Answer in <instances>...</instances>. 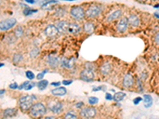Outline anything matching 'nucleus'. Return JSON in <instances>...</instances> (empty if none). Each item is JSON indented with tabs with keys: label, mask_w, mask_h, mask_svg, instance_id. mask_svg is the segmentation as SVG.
Instances as JSON below:
<instances>
[{
	"label": "nucleus",
	"mask_w": 159,
	"mask_h": 119,
	"mask_svg": "<svg viewBox=\"0 0 159 119\" xmlns=\"http://www.w3.org/2000/svg\"><path fill=\"white\" fill-rule=\"evenodd\" d=\"M58 33L59 31L57 26L53 25H49L45 29V34L47 37H49V38H53L55 36H57Z\"/></svg>",
	"instance_id": "nucleus-10"
},
{
	"label": "nucleus",
	"mask_w": 159,
	"mask_h": 119,
	"mask_svg": "<svg viewBox=\"0 0 159 119\" xmlns=\"http://www.w3.org/2000/svg\"><path fill=\"white\" fill-rule=\"evenodd\" d=\"M23 34H24V30H23V28L22 26H18L15 29V34L16 38H21L23 36Z\"/></svg>",
	"instance_id": "nucleus-26"
},
{
	"label": "nucleus",
	"mask_w": 159,
	"mask_h": 119,
	"mask_svg": "<svg viewBox=\"0 0 159 119\" xmlns=\"http://www.w3.org/2000/svg\"><path fill=\"white\" fill-rule=\"evenodd\" d=\"M111 70H112V65L108 62H106L103 64L102 66L100 67V72L103 75H108L111 73Z\"/></svg>",
	"instance_id": "nucleus-15"
},
{
	"label": "nucleus",
	"mask_w": 159,
	"mask_h": 119,
	"mask_svg": "<svg viewBox=\"0 0 159 119\" xmlns=\"http://www.w3.org/2000/svg\"><path fill=\"white\" fill-rule=\"evenodd\" d=\"M105 98L108 101L113 100V96L111 95V94H110V93H107H107L105 94Z\"/></svg>",
	"instance_id": "nucleus-38"
},
{
	"label": "nucleus",
	"mask_w": 159,
	"mask_h": 119,
	"mask_svg": "<svg viewBox=\"0 0 159 119\" xmlns=\"http://www.w3.org/2000/svg\"><path fill=\"white\" fill-rule=\"evenodd\" d=\"M102 12V7L100 5H91L85 11V16L88 18H96Z\"/></svg>",
	"instance_id": "nucleus-3"
},
{
	"label": "nucleus",
	"mask_w": 159,
	"mask_h": 119,
	"mask_svg": "<svg viewBox=\"0 0 159 119\" xmlns=\"http://www.w3.org/2000/svg\"><path fill=\"white\" fill-rule=\"evenodd\" d=\"M57 0H43L41 2V7L43 9H52L54 4H57Z\"/></svg>",
	"instance_id": "nucleus-19"
},
{
	"label": "nucleus",
	"mask_w": 159,
	"mask_h": 119,
	"mask_svg": "<svg viewBox=\"0 0 159 119\" xmlns=\"http://www.w3.org/2000/svg\"><path fill=\"white\" fill-rule=\"evenodd\" d=\"M101 90H103V86H101V87H98V88H95L92 89L93 91H101Z\"/></svg>",
	"instance_id": "nucleus-44"
},
{
	"label": "nucleus",
	"mask_w": 159,
	"mask_h": 119,
	"mask_svg": "<svg viewBox=\"0 0 159 119\" xmlns=\"http://www.w3.org/2000/svg\"><path fill=\"white\" fill-rule=\"evenodd\" d=\"M18 114V110L16 108H8L3 111V116L5 117H14Z\"/></svg>",
	"instance_id": "nucleus-20"
},
{
	"label": "nucleus",
	"mask_w": 159,
	"mask_h": 119,
	"mask_svg": "<svg viewBox=\"0 0 159 119\" xmlns=\"http://www.w3.org/2000/svg\"><path fill=\"white\" fill-rule=\"evenodd\" d=\"M29 111L31 116L34 117H41L44 116L46 113V107L42 102H37L35 104H33Z\"/></svg>",
	"instance_id": "nucleus-2"
},
{
	"label": "nucleus",
	"mask_w": 159,
	"mask_h": 119,
	"mask_svg": "<svg viewBox=\"0 0 159 119\" xmlns=\"http://www.w3.org/2000/svg\"><path fill=\"white\" fill-rule=\"evenodd\" d=\"M16 24H17V20L14 18L5 19L3 21H0V29L2 31H6L15 27Z\"/></svg>",
	"instance_id": "nucleus-5"
},
{
	"label": "nucleus",
	"mask_w": 159,
	"mask_h": 119,
	"mask_svg": "<svg viewBox=\"0 0 159 119\" xmlns=\"http://www.w3.org/2000/svg\"><path fill=\"white\" fill-rule=\"evenodd\" d=\"M85 68L90 70V71H94L96 70V65L94 63H91V62H88L85 64Z\"/></svg>",
	"instance_id": "nucleus-28"
},
{
	"label": "nucleus",
	"mask_w": 159,
	"mask_h": 119,
	"mask_svg": "<svg viewBox=\"0 0 159 119\" xmlns=\"http://www.w3.org/2000/svg\"><path fill=\"white\" fill-rule=\"evenodd\" d=\"M25 1L29 4H34L35 3V0H25Z\"/></svg>",
	"instance_id": "nucleus-46"
},
{
	"label": "nucleus",
	"mask_w": 159,
	"mask_h": 119,
	"mask_svg": "<svg viewBox=\"0 0 159 119\" xmlns=\"http://www.w3.org/2000/svg\"><path fill=\"white\" fill-rule=\"evenodd\" d=\"M99 102V98L96 97H89L88 98V103L90 105H96Z\"/></svg>",
	"instance_id": "nucleus-31"
},
{
	"label": "nucleus",
	"mask_w": 159,
	"mask_h": 119,
	"mask_svg": "<svg viewBox=\"0 0 159 119\" xmlns=\"http://www.w3.org/2000/svg\"><path fill=\"white\" fill-rule=\"evenodd\" d=\"M138 2H146L147 1V0H137Z\"/></svg>",
	"instance_id": "nucleus-48"
},
{
	"label": "nucleus",
	"mask_w": 159,
	"mask_h": 119,
	"mask_svg": "<svg viewBox=\"0 0 159 119\" xmlns=\"http://www.w3.org/2000/svg\"><path fill=\"white\" fill-rule=\"evenodd\" d=\"M142 101V98H141V97H137V98H135L134 100H133V103L137 106V105L139 104Z\"/></svg>",
	"instance_id": "nucleus-36"
},
{
	"label": "nucleus",
	"mask_w": 159,
	"mask_h": 119,
	"mask_svg": "<svg viewBox=\"0 0 159 119\" xmlns=\"http://www.w3.org/2000/svg\"><path fill=\"white\" fill-rule=\"evenodd\" d=\"M143 102H144V106L146 108L151 107L153 104V98L150 94H144L143 95Z\"/></svg>",
	"instance_id": "nucleus-22"
},
{
	"label": "nucleus",
	"mask_w": 159,
	"mask_h": 119,
	"mask_svg": "<svg viewBox=\"0 0 159 119\" xmlns=\"http://www.w3.org/2000/svg\"><path fill=\"white\" fill-rule=\"evenodd\" d=\"M128 25H129V24H128L127 18L123 17L119 21L117 25H116V29H117L118 32L123 34V33H125L127 31Z\"/></svg>",
	"instance_id": "nucleus-9"
},
{
	"label": "nucleus",
	"mask_w": 159,
	"mask_h": 119,
	"mask_svg": "<svg viewBox=\"0 0 159 119\" xmlns=\"http://www.w3.org/2000/svg\"><path fill=\"white\" fill-rule=\"evenodd\" d=\"M23 60V56L22 54H15L14 57H13V62L15 64H19V63L21 62Z\"/></svg>",
	"instance_id": "nucleus-30"
},
{
	"label": "nucleus",
	"mask_w": 159,
	"mask_h": 119,
	"mask_svg": "<svg viewBox=\"0 0 159 119\" xmlns=\"http://www.w3.org/2000/svg\"><path fill=\"white\" fill-rule=\"evenodd\" d=\"M62 84L65 86L70 85V84H73V80H64V81L62 82Z\"/></svg>",
	"instance_id": "nucleus-41"
},
{
	"label": "nucleus",
	"mask_w": 159,
	"mask_h": 119,
	"mask_svg": "<svg viewBox=\"0 0 159 119\" xmlns=\"http://www.w3.org/2000/svg\"><path fill=\"white\" fill-rule=\"evenodd\" d=\"M48 84H49L48 80H46V79H41V80L38 82V89L41 91L45 90V89L47 88Z\"/></svg>",
	"instance_id": "nucleus-25"
},
{
	"label": "nucleus",
	"mask_w": 159,
	"mask_h": 119,
	"mask_svg": "<svg viewBox=\"0 0 159 119\" xmlns=\"http://www.w3.org/2000/svg\"><path fill=\"white\" fill-rule=\"evenodd\" d=\"M29 83V80H28V81H26V82H24V83H23V84H22L21 86H19V90H22V89H25V88L26 87V85H27Z\"/></svg>",
	"instance_id": "nucleus-39"
},
{
	"label": "nucleus",
	"mask_w": 159,
	"mask_h": 119,
	"mask_svg": "<svg viewBox=\"0 0 159 119\" xmlns=\"http://www.w3.org/2000/svg\"><path fill=\"white\" fill-rule=\"evenodd\" d=\"M74 64H75V59L74 58H64L61 61V65L65 68H73V67L74 66Z\"/></svg>",
	"instance_id": "nucleus-18"
},
{
	"label": "nucleus",
	"mask_w": 159,
	"mask_h": 119,
	"mask_svg": "<svg viewBox=\"0 0 159 119\" xmlns=\"http://www.w3.org/2000/svg\"><path fill=\"white\" fill-rule=\"evenodd\" d=\"M122 16V11L121 10H115L114 12H112L111 15H109L107 18V21L108 22H111V21H114L115 20L119 19V18Z\"/></svg>",
	"instance_id": "nucleus-17"
},
{
	"label": "nucleus",
	"mask_w": 159,
	"mask_h": 119,
	"mask_svg": "<svg viewBox=\"0 0 159 119\" xmlns=\"http://www.w3.org/2000/svg\"><path fill=\"white\" fill-rule=\"evenodd\" d=\"M47 63H48V64L49 65L51 68H55L58 67V65L60 64V59H59V57H57L56 55L51 54L48 57Z\"/></svg>",
	"instance_id": "nucleus-12"
},
{
	"label": "nucleus",
	"mask_w": 159,
	"mask_h": 119,
	"mask_svg": "<svg viewBox=\"0 0 159 119\" xmlns=\"http://www.w3.org/2000/svg\"><path fill=\"white\" fill-rule=\"evenodd\" d=\"M51 92L53 95H56V96H64L67 94V90L65 88L61 87V88H55V89L51 91Z\"/></svg>",
	"instance_id": "nucleus-21"
},
{
	"label": "nucleus",
	"mask_w": 159,
	"mask_h": 119,
	"mask_svg": "<svg viewBox=\"0 0 159 119\" xmlns=\"http://www.w3.org/2000/svg\"><path fill=\"white\" fill-rule=\"evenodd\" d=\"M69 22H68L66 21H61L57 23L56 26H57L59 32L63 33V34H65V33H67L68 29H69Z\"/></svg>",
	"instance_id": "nucleus-16"
},
{
	"label": "nucleus",
	"mask_w": 159,
	"mask_h": 119,
	"mask_svg": "<svg viewBox=\"0 0 159 119\" xmlns=\"http://www.w3.org/2000/svg\"><path fill=\"white\" fill-rule=\"evenodd\" d=\"M49 108L53 114H58L63 111V104L58 101H52L49 104Z\"/></svg>",
	"instance_id": "nucleus-8"
},
{
	"label": "nucleus",
	"mask_w": 159,
	"mask_h": 119,
	"mask_svg": "<svg viewBox=\"0 0 159 119\" xmlns=\"http://www.w3.org/2000/svg\"><path fill=\"white\" fill-rule=\"evenodd\" d=\"M56 15L58 16V17H63L64 15H65V12L62 11V10H58V11H57V13H56Z\"/></svg>",
	"instance_id": "nucleus-40"
},
{
	"label": "nucleus",
	"mask_w": 159,
	"mask_h": 119,
	"mask_svg": "<svg viewBox=\"0 0 159 119\" xmlns=\"http://www.w3.org/2000/svg\"><path fill=\"white\" fill-rule=\"evenodd\" d=\"M65 118L69 119H76L77 118V116H76V114H74L73 112L70 111V112H68V113L65 115Z\"/></svg>",
	"instance_id": "nucleus-32"
},
{
	"label": "nucleus",
	"mask_w": 159,
	"mask_h": 119,
	"mask_svg": "<svg viewBox=\"0 0 159 119\" xmlns=\"http://www.w3.org/2000/svg\"><path fill=\"white\" fill-rule=\"evenodd\" d=\"M39 54H40L39 48H34L31 50V52H30V53H29V56H30V57H31V58L34 59V58H37V57L39 56Z\"/></svg>",
	"instance_id": "nucleus-27"
},
{
	"label": "nucleus",
	"mask_w": 159,
	"mask_h": 119,
	"mask_svg": "<svg viewBox=\"0 0 159 119\" xmlns=\"http://www.w3.org/2000/svg\"><path fill=\"white\" fill-rule=\"evenodd\" d=\"M154 16L156 18H159V13H155Z\"/></svg>",
	"instance_id": "nucleus-47"
},
{
	"label": "nucleus",
	"mask_w": 159,
	"mask_h": 119,
	"mask_svg": "<svg viewBox=\"0 0 159 119\" xmlns=\"http://www.w3.org/2000/svg\"><path fill=\"white\" fill-rule=\"evenodd\" d=\"M46 118H47V119H48V118H54V117H46Z\"/></svg>",
	"instance_id": "nucleus-53"
},
{
	"label": "nucleus",
	"mask_w": 159,
	"mask_h": 119,
	"mask_svg": "<svg viewBox=\"0 0 159 119\" xmlns=\"http://www.w3.org/2000/svg\"><path fill=\"white\" fill-rule=\"evenodd\" d=\"M38 12V10H34V9H30V8H27L25 9L23 11V15L25 16H29V15H34V13Z\"/></svg>",
	"instance_id": "nucleus-29"
},
{
	"label": "nucleus",
	"mask_w": 159,
	"mask_h": 119,
	"mask_svg": "<svg viewBox=\"0 0 159 119\" xmlns=\"http://www.w3.org/2000/svg\"><path fill=\"white\" fill-rule=\"evenodd\" d=\"M61 1H69V2H73V1H76V0H61Z\"/></svg>",
	"instance_id": "nucleus-51"
},
{
	"label": "nucleus",
	"mask_w": 159,
	"mask_h": 119,
	"mask_svg": "<svg viewBox=\"0 0 159 119\" xmlns=\"http://www.w3.org/2000/svg\"><path fill=\"white\" fill-rule=\"evenodd\" d=\"M127 94L123 92H116L115 94V95L113 96V99L115 101V102H121L122 100H123V98H125Z\"/></svg>",
	"instance_id": "nucleus-24"
},
{
	"label": "nucleus",
	"mask_w": 159,
	"mask_h": 119,
	"mask_svg": "<svg viewBox=\"0 0 159 119\" xmlns=\"http://www.w3.org/2000/svg\"><path fill=\"white\" fill-rule=\"evenodd\" d=\"M159 7V4L158 5H155L154 6V8H158Z\"/></svg>",
	"instance_id": "nucleus-52"
},
{
	"label": "nucleus",
	"mask_w": 159,
	"mask_h": 119,
	"mask_svg": "<svg viewBox=\"0 0 159 119\" xmlns=\"http://www.w3.org/2000/svg\"><path fill=\"white\" fill-rule=\"evenodd\" d=\"M152 1H154V2H156V1H158V0H152Z\"/></svg>",
	"instance_id": "nucleus-54"
},
{
	"label": "nucleus",
	"mask_w": 159,
	"mask_h": 119,
	"mask_svg": "<svg viewBox=\"0 0 159 119\" xmlns=\"http://www.w3.org/2000/svg\"><path fill=\"white\" fill-rule=\"evenodd\" d=\"M81 31V26L76 22H71L69 24V29L68 32L70 34H79L80 32Z\"/></svg>",
	"instance_id": "nucleus-14"
},
{
	"label": "nucleus",
	"mask_w": 159,
	"mask_h": 119,
	"mask_svg": "<svg viewBox=\"0 0 159 119\" xmlns=\"http://www.w3.org/2000/svg\"><path fill=\"white\" fill-rule=\"evenodd\" d=\"M25 76L27 77V79H29V80H33V79L35 78V75H34V74L31 71H26V72H25Z\"/></svg>",
	"instance_id": "nucleus-33"
},
{
	"label": "nucleus",
	"mask_w": 159,
	"mask_h": 119,
	"mask_svg": "<svg viewBox=\"0 0 159 119\" xmlns=\"http://www.w3.org/2000/svg\"><path fill=\"white\" fill-rule=\"evenodd\" d=\"M47 70H45L44 71H42V72H41V73L38 74V75H37V79H38V80H41V79H43V78H44V75L47 72Z\"/></svg>",
	"instance_id": "nucleus-35"
},
{
	"label": "nucleus",
	"mask_w": 159,
	"mask_h": 119,
	"mask_svg": "<svg viewBox=\"0 0 159 119\" xmlns=\"http://www.w3.org/2000/svg\"><path fill=\"white\" fill-rule=\"evenodd\" d=\"M4 66V64H2V63H0V68H2Z\"/></svg>",
	"instance_id": "nucleus-50"
},
{
	"label": "nucleus",
	"mask_w": 159,
	"mask_h": 119,
	"mask_svg": "<svg viewBox=\"0 0 159 119\" xmlns=\"http://www.w3.org/2000/svg\"><path fill=\"white\" fill-rule=\"evenodd\" d=\"M84 106V103L82 102H79V103H77V104L76 105V108H80V107H82Z\"/></svg>",
	"instance_id": "nucleus-45"
},
{
	"label": "nucleus",
	"mask_w": 159,
	"mask_h": 119,
	"mask_svg": "<svg viewBox=\"0 0 159 119\" xmlns=\"http://www.w3.org/2000/svg\"><path fill=\"white\" fill-rule=\"evenodd\" d=\"M19 86L18 85L17 83H13V84H10V86H9V88H11V89H13V90H15V89H18L19 88Z\"/></svg>",
	"instance_id": "nucleus-37"
},
{
	"label": "nucleus",
	"mask_w": 159,
	"mask_h": 119,
	"mask_svg": "<svg viewBox=\"0 0 159 119\" xmlns=\"http://www.w3.org/2000/svg\"><path fill=\"white\" fill-rule=\"evenodd\" d=\"M51 85L54 86V87H59V86L61 85V82H52Z\"/></svg>",
	"instance_id": "nucleus-43"
},
{
	"label": "nucleus",
	"mask_w": 159,
	"mask_h": 119,
	"mask_svg": "<svg viewBox=\"0 0 159 119\" xmlns=\"http://www.w3.org/2000/svg\"><path fill=\"white\" fill-rule=\"evenodd\" d=\"M96 114V110L92 107H84L80 111V116L83 118H92Z\"/></svg>",
	"instance_id": "nucleus-6"
},
{
	"label": "nucleus",
	"mask_w": 159,
	"mask_h": 119,
	"mask_svg": "<svg viewBox=\"0 0 159 119\" xmlns=\"http://www.w3.org/2000/svg\"><path fill=\"white\" fill-rule=\"evenodd\" d=\"M36 99L34 95H24L19 98V107L22 111H27L34 104V101Z\"/></svg>",
	"instance_id": "nucleus-1"
},
{
	"label": "nucleus",
	"mask_w": 159,
	"mask_h": 119,
	"mask_svg": "<svg viewBox=\"0 0 159 119\" xmlns=\"http://www.w3.org/2000/svg\"><path fill=\"white\" fill-rule=\"evenodd\" d=\"M70 15L74 19L77 20V21H82L84 19L85 16V11L84 8H82L80 6H74L71 8L70 11Z\"/></svg>",
	"instance_id": "nucleus-4"
},
{
	"label": "nucleus",
	"mask_w": 159,
	"mask_h": 119,
	"mask_svg": "<svg viewBox=\"0 0 159 119\" xmlns=\"http://www.w3.org/2000/svg\"><path fill=\"white\" fill-rule=\"evenodd\" d=\"M134 79L133 77V75L130 73H128L124 76L123 81V84L124 88H130L132 86L134 85Z\"/></svg>",
	"instance_id": "nucleus-13"
},
{
	"label": "nucleus",
	"mask_w": 159,
	"mask_h": 119,
	"mask_svg": "<svg viewBox=\"0 0 159 119\" xmlns=\"http://www.w3.org/2000/svg\"><path fill=\"white\" fill-rule=\"evenodd\" d=\"M4 92H5V90H0V94H4Z\"/></svg>",
	"instance_id": "nucleus-49"
},
{
	"label": "nucleus",
	"mask_w": 159,
	"mask_h": 119,
	"mask_svg": "<svg viewBox=\"0 0 159 119\" xmlns=\"http://www.w3.org/2000/svg\"><path fill=\"white\" fill-rule=\"evenodd\" d=\"M35 87V84L34 83H30L29 82V84L26 85V87L25 88V91H29V90H31V89H33V88Z\"/></svg>",
	"instance_id": "nucleus-34"
},
{
	"label": "nucleus",
	"mask_w": 159,
	"mask_h": 119,
	"mask_svg": "<svg viewBox=\"0 0 159 119\" xmlns=\"http://www.w3.org/2000/svg\"><path fill=\"white\" fill-rule=\"evenodd\" d=\"M154 41L156 44L159 45V32L154 36Z\"/></svg>",
	"instance_id": "nucleus-42"
},
{
	"label": "nucleus",
	"mask_w": 159,
	"mask_h": 119,
	"mask_svg": "<svg viewBox=\"0 0 159 119\" xmlns=\"http://www.w3.org/2000/svg\"><path fill=\"white\" fill-rule=\"evenodd\" d=\"M128 19V24L132 26V27H138L139 25H140V18L138 17L137 15H134V14H132L130 15L129 17L127 18Z\"/></svg>",
	"instance_id": "nucleus-11"
},
{
	"label": "nucleus",
	"mask_w": 159,
	"mask_h": 119,
	"mask_svg": "<svg viewBox=\"0 0 159 119\" xmlns=\"http://www.w3.org/2000/svg\"><path fill=\"white\" fill-rule=\"evenodd\" d=\"M84 31H85V33H87V34H92L95 29L94 24L92 22L85 23L84 25Z\"/></svg>",
	"instance_id": "nucleus-23"
},
{
	"label": "nucleus",
	"mask_w": 159,
	"mask_h": 119,
	"mask_svg": "<svg viewBox=\"0 0 159 119\" xmlns=\"http://www.w3.org/2000/svg\"><path fill=\"white\" fill-rule=\"evenodd\" d=\"M80 77L83 81L85 82H92L93 81V79L95 78L94 71H90L88 69H84L83 71L80 74Z\"/></svg>",
	"instance_id": "nucleus-7"
}]
</instances>
